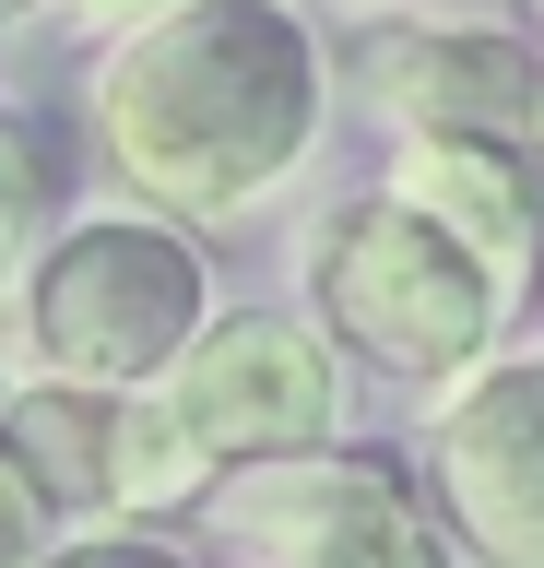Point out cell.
<instances>
[{
  "label": "cell",
  "instance_id": "6da1fadb",
  "mask_svg": "<svg viewBox=\"0 0 544 568\" xmlns=\"http://www.w3.org/2000/svg\"><path fill=\"white\" fill-rule=\"evenodd\" d=\"M331 36L296 0H166L143 24H119L95 48L83 119L95 154L143 213L214 237L249 225L273 190H296V166L331 131Z\"/></svg>",
  "mask_w": 544,
  "mask_h": 568
},
{
  "label": "cell",
  "instance_id": "7a4b0ae2",
  "mask_svg": "<svg viewBox=\"0 0 544 568\" xmlns=\"http://www.w3.org/2000/svg\"><path fill=\"white\" fill-rule=\"evenodd\" d=\"M296 284H308V332L367 379L450 390L462 367L509 344V296L438 237L427 213H402L391 190H343L331 213H308L296 237Z\"/></svg>",
  "mask_w": 544,
  "mask_h": 568
},
{
  "label": "cell",
  "instance_id": "3957f363",
  "mask_svg": "<svg viewBox=\"0 0 544 568\" xmlns=\"http://www.w3.org/2000/svg\"><path fill=\"white\" fill-rule=\"evenodd\" d=\"M12 320H24V355L37 379L72 390H143L178 367V344L214 320V261L189 225L143 202L72 213L48 225L24 261H12Z\"/></svg>",
  "mask_w": 544,
  "mask_h": 568
},
{
  "label": "cell",
  "instance_id": "277c9868",
  "mask_svg": "<svg viewBox=\"0 0 544 568\" xmlns=\"http://www.w3.org/2000/svg\"><path fill=\"white\" fill-rule=\"evenodd\" d=\"M237 568H450L414 462L379 438H320L296 462H249L202 497Z\"/></svg>",
  "mask_w": 544,
  "mask_h": 568
},
{
  "label": "cell",
  "instance_id": "5b68a950",
  "mask_svg": "<svg viewBox=\"0 0 544 568\" xmlns=\"http://www.w3.org/2000/svg\"><path fill=\"white\" fill-rule=\"evenodd\" d=\"M402 462L450 532V568H544V344H497L485 367L427 390V426Z\"/></svg>",
  "mask_w": 544,
  "mask_h": 568
},
{
  "label": "cell",
  "instance_id": "8992f818",
  "mask_svg": "<svg viewBox=\"0 0 544 568\" xmlns=\"http://www.w3.org/2000/svg\"><path fill=\"white\" fill-rule=\"evenodd\" d=\"M154 390H166L178 426L214 450V474L320 450V438H343V403H356L343 355H331L296 308H214Z\"/></svg>",
  "mask_w": 544,
  "mask_h": 568
},
{
  "label": "cell",
  "instance_id": "52a82bcc",
  "mask_svg": "<svg viewBox=\"0 0 544 568\" xmlns=\"http://www.w3.org/2000/svg\"><path fill=\"white\" fill-rule=\"evenodd\" d=\"M356 95L379 106L391 142H509L544 154V48L521 24H402L356 36Z\"/></svg>",
  "mask_w": 544,
  "mask_h": 568
},
{
  "label": "cell",
  "instance_id": "ba28073f",
  "mask_svg": "<svg viewBox=\"0 0 544 568\" xmlns=\"http://www.w3.org/2000/svg\"><path fill=\"white\" fill-rule=\"evenodd\" d=\"M379 190L402 213H427L509 308L544 284V154H509V142H391Z\"/></svg>",
  "mask_w": 544,
  "mask_h": 568
},
{
  "label": "cell",
  "instance_id": "9c48e42d",
  "mask_svg": "<svg viewBox=\"0 0 544 568\" xmlns=\"http://www.w3.org/2000/svg\"><path fill=\"white\" fill-rule=\"evenodd\" d=\"M0 462H12V486L48 509V532H95L107 521V390L24 379L0 403Z\"/></svg>",
  "mask_w": 544,
  "mask_h": 568
},
{
  "label": "cell",
  "instance_id": "30bf717a",
  "mask_svg": "<svg viewBox=\"0 0 544 568\" xmlns=\"http://www.w3.org/2000/svg\"><path fill=\"white\" fill-rule=\"evenodd\" d=\"M214 450L178 426L166 390H107V521H143V532H178L202 497H214Z\"/></svg>",
  "mask_w": 544,
  "mask_h": 568
},
{
  "label": "cell",
  "instance_id": "8fae6325",
  "mask_svg": "<svg viewBox=\"0 0 544 568\" xmlns=\"http://www.w3.org/2000/svg\"><path fill=\"white\" fill-rule=\"evenodd\" d=\"M37 568H202L178 532H143V521H95V532H48Z\"/></svg>",
  "mask_w": 544,
  "mask_h": 568
},
{
  "label": "cell",
  "instance_id": "7c38bea8",
  "mask_svg": "<svg viewBox=\"0 0 544 568\" xmlns=\"http://www.w3.org/2000/svg\"><path fill=\"white\" fill-rule=\"evenodd\" d=\"M24 248H37V154H24V131L0 119V284H12Z\"/></svg>",
  "mask_w": 544,
  "mask_h": 568
},
{
  "label": "cell",
  "instance_id": "4fadbf2b",
  "mask_svg": "<svg viewBox=\"0 0 544 568\" xmlns=\"http://www.w3.org/2000/svg\"><path fill=\"white\" fill-rule=\"evenodd\" d=\"M48 557V509L12 486V462H0V568H37Z\"/></svg>",
  "mask_w": 544,
  "mask_h": 568
},
{
  "label": "cell",
  "instance_id": "5bb4252c",
  "mask_svg": "<svg viewBox=\"0 0 544 568\" xmlns=\"http://www.w3.org/2000/svg\"><path fill=\"white\" fill-rule=\"evenodd\" d=\"M48 12H72V24H107V36H119V24H143V12H166V0H48Z\"/></svg>",
  "mask_w": 544,
  "mask_h": 568
},
{
  "label": "cell",
  "instance_id": "9a60e30c",
  "mask_svg": "<svg viewBox=\"0 0 544 568\" xmlns=\"http://www.w3.org/2000/svg\"><path fill=\"white\" fill-rule=\"evenodd\" d=\"M37 12H48V0H0V36H24V24H37Z\"/></svg>",
  "mask_w": 544,
  "mask_h": 568
},
{
  "label": "cell",
  "instance_id": "2e32d148",
  "mask_svg": "<svg viewBox=\"0 0 544 568\" xmlns=\"http://www.w3.org/2000/svg\"><path fill=\"white\" fill-rule=\"evenodd\" d=\"M296 12H391V0H296Z\"/></svg>",
  "mask_w": 544,
  "mask_h": 568
},
{
  "label": "cell",
  "instance_id": "e0dca14e",
  "mask_svg": "<svg viewBox=\"0 0 544 568\" xmlns=\"http://www.w3.org/2000/svg\"><path fill=\"white\" fill-rule=\"evenodd\" d=\"M521 36H533V48H544V0H533V24H521Z\"/></svg>",
  "mask_w": 544,
  "mask_h": 568
}]
</instances>
